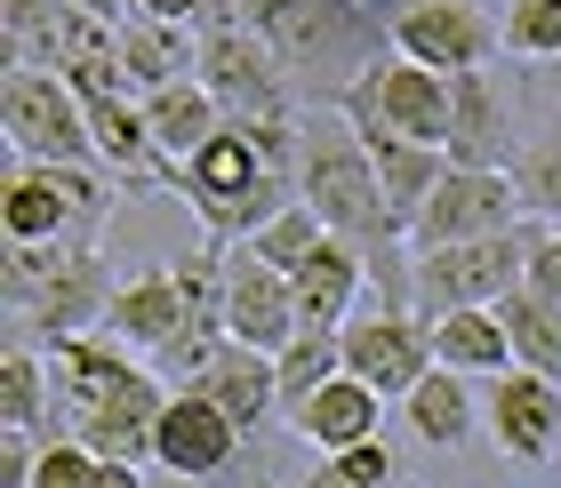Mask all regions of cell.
Wrapping results in <instances>:
<instances>
[{
	"label": "cell",
	"mask_w": 561,
	"mask_h": 488,
	"mask_svg": "<svg viewBox=\"0 0 561 488\" xmlns=\"http://www.w3.org/2000/svg\"><path fill=\"white\" fill-rule=\"evenodd\" d=\"M297 152H305V113L297 120H225L176 169L169 193H185V209L201 217V241L241 248L280 209H297Z\"/></svg>",
	"instance_id": "obj_1"
},
{
	"label": "cell",
	"mask_w": 561,
	"mask_h": 488,
	"mask_svg": "<svg viewBox=\"0 0 561 488\" xmlns=\"http://www.w3.org/2000/svg\"><path fill=\"white\" fill-rule=\"evenodd\" d=\"M241 24L273 48L297 105L321 113H337L353 81L377 57H393V24H377V9H362V0H241Z\"/></svg>",
	"instance_id": "obj_2"
},
{
	"label": "cell",
	"mask_w": 561,
	"mask_h": 488,
	"mask_svg": "<svg viewBox=\"0 0 561 488\" xmlns=\"http://www.w3.org/2000/svg\"><path fill=\"white\" fill-rule=\"evenodd\" d=\"M0 297H9V345L65 352L81 337H105L121 272L105 265V248H96V241H57V248H16L9 241Z\"/></svg>",
	"instance_id": "obj_3"
},
{
	"label": "cell",
	"mask_w": 561,
	"mask_h": 488,
	"mask_svg": "<svg viewBox=\"0 0 561 488\" xmlns=\"http://www.w3.org/2000/svg\"><path fill=\"white\" fill-rule=\"evenodd\" d=\"M538 233H546V224H522V233H497V241L410 256V304H417L425 321H442V313H497V304L529 280V248H538Z\"/></svg>",
	"instance_id": "obj_4"
},
{
	"label": "cell",
	"mask_w": 561,
	"mask_h": 488,
	"mask_svg": "<svg viewBox=\"0 0 561 488\" xmlns=\"http://www.w3.org/2000/svg\"><path fill=\"white\" fill-rule=\"evenodd\" d=\"M113 176L105 169H33L16 161L0 185V233L16 248H57V241H96V224L113 209Z\"/></svg>",
	"instance_id": "obj_5"
},
{
	"label": "cell",
	"mask_w": 561,
	"mask_h": 488,
	"mask_svg": "<svg viewBox=\"0 0 561 488\" xmlns=\"http://www.w3.org/2000/svg\"><path fill=\"white\" fill-rule=\"evenodd\" d=\"M201 89L225 105V120H297V89L273 65V48L241 24V0H209L201 16Z\"/></svg>",
	"instance_id": "obj_6"
},
{
	"label": "cell",
	"mask_w": 561,
	"mask_h": 488,
	"mask_svg": "<svg viewBox=\"0 0 561 488\" xmlns=\"http://www.w3.org/2000/svg\"><path fill=\"white\" fill-rule=\"evenodd\" d=\"M337 113L362 144H449V81L410 57H377Z\"/></svg>",
	"instance_id": "obj_7"
},
{
	"label": "cell",
	"mask_w": 561,
	"mask_h": 488,
	"mask_svg": "<svg viewBox=\"0 0 561 488\" xmlns=\"http://www.w3.org/2000/svg\"><path fill=\"white\" fill-rule=\"evenodd\" d=\"M0 128H9V152L33 169H96L89 105L65 72H0Z\"/></svg>",
	"instance_id": "obj_8"
},
{
	"label": "cell",
	"mask_w": 561,
	"mask_h": 488,
	"mask_svg": "<svg viewBox=\"0 0 561 488\" xmlns=\"http://www.w3.org/2000/svg\"><path fill=\"white\" fill-rule=\"evenodd\" d=\"M497 48H505V24L481 9V0H401L393 9V57L442 72V81L490 72Z\"/></svg>",
	"instance_id": "obj_9"
},
{
	"label": "cell",
	"mask_w": 561,
	"mask_h": 488,
	"mask_svg": "<svg viewBox=\"0 0 561 488\" xmlns=\"http://www.w3.org/2000/svg\"><path fill=\"white\" fill-rule=\"evenodd\" d=\"M529 209H522V185L514 169H449L442 193L425 200V217L410 224V256L425 248H466V241H497V233H522Z\"/></svg>",
	"instance_id": "obj_10"
},
{
	"label": "cell",
	"mask_w": 561,
	"mask_h": 488,
	"mask_svg": "<svg viewBox=\"0 0 561 488\" xmlns=\"http://www.w3.org/2000/svg\"><path fill=\"white\" fill-rule=\"evenodd\" d=\"M442 369L425 313H393V304H362L345 321V376H362L377 400H410L417 384Z\"/></svg>",
	"instance_id": "obj_11"
},
{
	"label": "cell",
	"mask_w": 561,
	"mask_h": 488,
	"mask_svg": "<svg viewBox=\"0 0 561 488\" xmlns=\"http://www.w3.org/2000/svg\"><path fill=\"white\" fill-rule=\"evenodd\" d=\"M105 337H113V345H129L137 361L161 369L169 352L193 337L185 272H176V265H137V272H121V297H113V313H105Z\"/></svg>",
	"instance_id": "obj_12"
},
{
	"label": "cell",
	"mask_w": 561,
	"mask_h": 488,
	"mask_svg": "<svg viewBox=\"0 0 561 488\" xmlns=\"http://www.w3.org/2000/svg\"><path fill=\"white\" fill-rule=\"evenodd\" d=\"M481 432H490L497 456H514V465H553L561 456V384L529 376V369H505L490 393H481Z\"/></svg>",
	"instance_id": "obj_13"
},
{
	"label": "cell",
	"mask_w": 561,
	"mask_h": 488,
	"mask_svg": "<svg viewBox=\"0 0 561 488\" xmlns=\"http://www.w3.org/2000/svg\"><path fill=\"white\" fill-rule=\"evenodd\" d=\"M225 337H233V345H257V352H289V345L305 337L289 272L257 265L249 248H225Z\"/></svg>",
	"instance_id": "obj_14"
},
{
	"label": "cell",
	"mask_w": 561,
	"mask_h": 488,
	"mask_svg": "<svg viewBox=\"0 0 561 488\" xmlns=\"http://www.w3.org/2000/svg\"><path fill=\"white\" fill-rule=\"evenodd\" d=\"M233 456H241V425L225 417L217 400H201V393H169L161 432H152V473L209 480V473H233Z\"/></svg>",
	"instance_id": "obj_15"
},
{
	"label": "cell",
	"mask_w": 561,
	"mask_h": 488,
	"mask_svg": "<svg viewBox=\"0 0 561 488\" xmlns=\"http://www.w3.org/2000/svg\"><path fill=\"white\" fill-rule=\"evenodd\" d=\"M449 169H514V96L497 72H466L449 81Z\"/></svg>",
	"instance_id": "obj_16"
},
{
	"label": "cell",
	"mask_w": 561,
	"mask_h": 488,
	"mask_svg": "<svg viewBox=\"0 0 561 488\" xmlns=\"http://www.w3.org/2000/svg\"><path fill=\"white\" fill-rule=\"evenodd\" d=\"M161 408H169V384L161 376H129L113 400H96L81 425H72V441L89 456H105V465H152V432H161Z\"/></svg>",
	"instance_id": "obj_17"
},
{
	"label": "cell",
	"mask_w": 561,
	"mask_h": 488,
	"mask_svg": "<svg viewBox=\"0 0 561 488\" xmlns=\"http://www.w3.org/2000/svg\"><path fill=\"white\" fill-rule=\"evenodd\" d=\"M280 425H289L313 456H345V449L386 441V400H377L362 376H337V384H321V393L305 400V408H289Z\"/></svg>",
	"instance_id": "obj_18"
},
{
	"label": "cell",
	"mask_w": 561,
	"mask_h": 488,
	"mask_svg": "<svg viewBox=\"0 0 561 488\" xmlns=\"http://www.w3.org/2000/svg\"><path fill=\"white\" fill-rule=\"evenodd\" d=\"M185 393H201V400H217L225 417L241 425V441L249 432H265L273 417H280V369H273V352H257V345H233L225 337L217 345V361L201 369Z\"/></svg>",
	"instance_id": "obj_19"
},
{
	"label": "cell",
	"mask_w": 561,
	"mask_h": 488,
	"mask_svg": "<svg viewBox=\"0 0 561 488\" xmlns=\"http://www.w3.org/2000/svg\"><path fill=\"white\" fill-rule=\"evenodd\" d=\"M152 361H137L129 345H113V337H81V345H65V352H48V384H57V425H65V441H72V425L89 417L96 400H113L129 376H145Z\"/></svg>",
	"instance_id": "obj_20"
},
{
	"label": "cell",
	"mask_w": 561,
	"mask_h": 488,
	"mask_svg": "<svg viewBox=\"0 0 561 488\" xmlns=\"http://www.w3.org/2000/svg\"><path fill=\"white\" fill-rule=\"evenodd\" d=\"M121 72H129V89H137V96L185 89V81H201V33H193V24L129 16V24H121Z\"/></svg>",
	"instance_id": "obj_21"
},
{
	"label": "cell",
	"mask_w": 561,
	"mask_h": 488,
	"mask_svg": "<svg viewBox=\"0 0 561 488\" xmlns=\"http://www.w3.org/2000/svg\"><path fill=\"white\" fill-rule=\"evenodd\" d=\"M289 289H297V321H305V328H345L353 313H362L369 265H362L345 241H321L313 256H305V272L289 280Z\"/></svg>",
	"instance_id": "obj_22"
},
{
	"label": "cell",
	"mask_w": 561,
	"mask_h": 488,
	"mask_svg": "<svg viewBox=\"0 0 561 488\" xmlns=\"http://www.w3.org/2000/svg\"><path fill=\"white\" fill-rule=\"evenodd\" d=\"M401 417H410V432L425 449H466L473 432H481V393H473V376H457V369H433L410 400H401Z\"/></svg>",
	"instance_id": "obj_23"
},
{
	"label": "cell",
	"mask_w": 561,
	"mask_h": 488,
	"mask_svg": "<svg viewBox=\"0 0 561 488\" xmlns=\"http://www.w3.org/2000/svg\"><path fill=\"white\" fill-rule=\"evenodd\" d=\"M145 105V128H152V144H161V161L169 169H185L201 144L225 128V105L201 81H185V89H161V96H137Z\"/></svg>",
	"instance_id": "obj_24"
},
{
	"label": "cell",
	"mask_w": 561,
	"mask_h": 488,
	"mask_svg": "<svg viewBox=\"0 0 561 488\" xmlns=\"http://www.w3.org/2000/svg\"><path fill=\"white\" fill-rule=\"evenodd\" d=\"M0 425H9V432H41V441H65L57 384H48V352H24V345L0 352Z\"/></svg>",
	"instance_id": "obj_25"
},
{
	"label": "cell",
	"mask_w": 561,
	"mask_h": 488,
	"mask_svg": "<svg viewBox=\"0 0 561 488\" xmlns=\"http://www.w3.org/2000/svg\"><path fill=\"white\" fill-rule=\"evenodd\" d=\"M433 352H442V369L481 376V384H497L514 369V337H505L497 313H442L433 321Z\"/></svg>",
	"instance_id": "obj_26"
},
{
	"label": "cell",
	"mask_w": 561,
	"mask_h": 488,
	"mask_svg": "<svg viewBox=\"0 0 561 488\" xmlns=\"http://www.w3.org/2000/svg\"><path fill=\"white\" fill-rule=\"evenodd\" d=\"M369 161H377V185H386V209L401 217V233H410L425 217V200L442 193L449 152H433V144H369Z\"/></svg>",
	"instance_id": "obj_27"
},
{
	"label": "cell",
	"mask_w": 561,
	"mask_h": 488,
	"mask_svg": "<svg viewBox=\"0 0 561 488\" xmlns=\"http://www.w3.org/2000/svg\"><path fill=\"white\" fill-rule=\"evenodd\" d=\"M72 0H0V65L9 72H57V33Z\"/></svg>",
	"instance_id": "obj_28"
},
{
	"label": "cell",
	"mask_w": 561,
	"mask_h": 488,
	"mask_svg": "<svg viewBox=\"0 0 561 488\" xmlns=\"http://www.w3.org/2000/svg\"><path fill=\"white\" fill-rule=\"evenodd\" d=\"M273 369H280V417H289V408H305L321 384L345 376V328H305L289 352H273Z\"/></svg>",
	"instance_id": "obj_29"
},
{
	"label": "cell",
	"mask_w": 561,
	"mask_h": 488,
	"mask_svg": "<svg viewBox=\"0 0 561 488\" xmlns=\"http://www.w3.org/2000/svg\"><path fill=\"white\" fill-rule=\"evenodd\" d=\"M497 321H505V337H514V369L561 384V313H553V304H538L529 289H514V297L497 304Z\"/></svg>",
	"instance_id": "obj_30"
},
{
	"label": "cell",
	"mask_w": 561,
	"mask_h": 488,
	"mask_svg": "<svg viewBox=\"0 0 561 488\" xmlns=\"http://www.w3.org/2000/svg\"><path fill=\"white\" fill-rule=\"evenodd\" d=\"M321 241H329V224L297 200V209H280L265 233H257V241H241V248L257 256V265H273V272H289V280H297V272H305V256H313Z\"/></svg>",
	"instance_id": "obj_31"
},
{
	"label": "cell",
	"mask_w": 561,
	"mask_h": 488,
	"mask_svg": "<svg viewBox=\"0 0 561 488\" xmlns=\"http://www.w3.org/2000/svg\"><path fill=\"white\" fill-rule=\"evenodd\" d=\"M505 57L522 65H561V0H505Z\"/></svg>",
	"instance_id": "obj_32"
},
{
	"label": "cell",
	"mask_w": 561,
	"mask_h": 488,
	"mask_svg": "<svg viewBox=\"0 0 561 488\" xmlns=\"http://www.w3.org/2000/svg\"><path fill=\"white\" fill-rule=\"evenodd\" d=\"M297 488H410V480H401L386 441H369V449H345V456H313V473Z\"/></svg>",
	"instance_id": "obj_33"
},
{
	"label": "cell",
	"mask_w": 561,
	"mask_h": 488,
	"mask_svg": "<svg viewBox=\"0 0 561 488\" xmlns=\"http://www.w3.org/2000/svg\"><path fill=\"white\" fill-rule=\"evenodd\" d=\"M514 185H522L529 224H553V233H561V128H553L546 144H529L522 161H514Z\"/></svg>",
	"instance_id": "obj_34"
},
{
	"label": "cell",
	"mask_w": 561,
	"mask_h": 488,
	"mask_svg": "<svg viewBox=\"0 0 561 488\" xmlns=\"http://www.w3.org/2000/svg\"><path fill=\"white\" fill-rule=\"evenodd\" d=\"M89 480H96V456H89L81 441H48V449H41L33 488H89Z\"/></svg>",
	"instance_id": "obj_35"
},
{
	"label": "cell",
	"mask_w": 561,
	"mask_h": 488,
	"mask_svg": "<svg viewBox=\"0 0 561 488\" xmlns=\"http://www.w3.org/2000/svg\"><path fill=\"white\" fill-rule=\"evenodd\" d=\"M41 432H9L0 425V488H33V473H41Z\"/></svg>",
	"instance_id": "obj_36"
},
{
	"label": "cell",
	"mask_w": 561,
	"mask_h": 488,
	"mask_svg": "<svg viewBox=\"0 0 561 488\" xmlns=\"http://www.w3.org/2000/svg\"><path fill=\"white\" fill-rule=\"evenodd\" d=\"M522 289L538 297V304H553V313H561V233H553V224L538 233V248H529V280H522Z\"/></svg>",
	"instance_id": "obj_37"
},
{
	"label": "cell",
	"mask_w": 561,
	"mask_h": 488,
	"mask_svg": "<svg viewBox=\"0 0 561 488\" xmlns=\"http://www.w3.org/2000/svg\"><path fill=\"white\" fill-rule=\"evenodd\" d=\"M129 16H152V24H193V33H201L209 0H129Z\"/></svg>",
	"instance_id": "obj_38"
},
{
	"label": "cell",
	"mask_w": 561,
	"mask_h": 488,
	"mask_svg": "<svg viewBox=\"0 0 561 488\" xmlns=\"http://www.w3.org/2000/svg\"><path fill=\"white\" fill-rule=\"evenodd\" d=\"M89 488H152V473L145 465H105V456H96V480Z\"/></svg>",
	"instance_id": "obj_39"
},
{
	"label": "cell",
	"mask_w": 561,
	"mask_h": 488,
	"mask_svg": "<svg viewBox=\"0 0 561 488\" xmlns=\"http://www.w3.org/2000/svg\"><path fill=\"white\" fill-rule=\"evenodd\" d=\"M72 9H89L96 24H129V0H72Z\"/></svg>",
	"instance_id": "obj_40"
},
{
	"label": "cell",
	"mask_w": 561,
	"mask_h": 488,
	"mask_svg": "<svg viewBox=\"0 0 561 488\" xmlns=\"http://www.w3.org/2000/svg\"><path fill=\"white\" fill-rule=\"evenodd\" d=\"M152 488H201V480H185V473H152Z\"/></svg>",
	"instance_id": "obj_41"
},
{
	"label": "cell",
	"mask_w": 561,
	"mask_h": 488,
	"mask_svg": "<svg viewBox=\"0 0 561 488\" xmlns=\"http://www.w3.org/2000/svg\"><path fill=\"white\" fill-rule=\"evenodd\" d=\"M546 89H553V105H561V65H553V72H546Z\"/></svg>",
	"instance_id": "obj_42"
},
{
	"label": "cell",
	"mask_w": 561,
	"mask_h": 488,
	"mask_svg": "<svg viewBox=\"0 0 561 488\" xmlns=\"http://www.w3.org/2000/svg\"><path fill=\"white\" fill-rule=\"evenodd\" d=\"M249 488H273V480H249Z\"/></svg>",
	"instance_id": "obj_43"
},
{
	"label": "cell",
	"mask_w": 561,
	"mask_h": 488,
	"mask_svg": "<svg viewBox=\"0 0 561 488\" xmlns=\"http://www.w3.org/2000/svg\"><path fill=\"white\" fill-rule=\"evenodd\" d=\"M362 9H377V0H362Z\"/></svg>",
	"instance_id": "obj_44"
}]
</instances>
